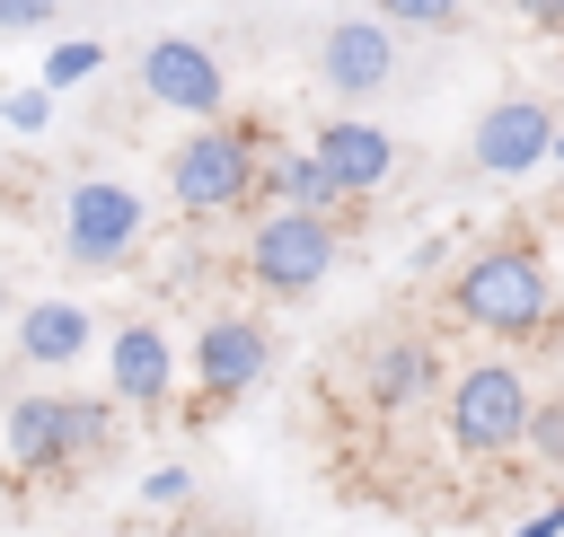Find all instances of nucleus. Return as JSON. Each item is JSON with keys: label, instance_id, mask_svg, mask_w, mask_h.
Returning <instances> with one entry per match:
<instances>
[{"label": "nucleus", "instance_id": "obj_6", "mask_svg": "<svg viewBox=\"0 0 564 537\" xmlns=\"http://www.w3.org/2000/svg\"><path fill=\"white\" fill-rule=\"evenodd\" d=\"M141 229H150V202H141L123 176H79V185L62 194V255H70L79 273H115V264L141 246Z\"/></svg>", "mask_w": 564, "mask_h": 537}, {"label": "nucleus", "instance_id": "obj_15", "mask_svg": "<svg viewBox=\"0 0 564 537\" xmlns=\"http://www.w3.org/2000/svg\"><path fill=\"white\" fill-rule=\"evenodd\" d=\"M423 387H432V352H423L414 335H397V343L370 352V405H379V414H405Z\"/></svg>", "mask_w": 564, "mask_h": 537}, {"label": "nucleus", "instance_id": "obj_19", "mask_svg": "<svg viewBox=\"0 0 564 537\" xmlns=\"http://www.w3.org/2000/svg\"><path fill=\"white\" fill-rule=\"evenodd\" d=\"M538 458H564V405H529V431H520Z\"/></svg>", "mask_w": 564, "mask_h": 537}, {"label": "nucleus", "instance_id": "obj_5", "mask_svg": "<svg viewBox=\"0 0 564 537\" xmlns=\"http://www.w3.org/2000/svg\"><path fill=\"white\" fill-rule=\"evenodd\" d=\"M335 264H344V238L326 211H264L247 229V282L264 299H308Z\"/></svg>", "mask_w": 564, "mask_h": 537}, {"label": "nucleus", "instance_id": "obj_22", "mask_svg": "<svg viewBox=\"0 0 564 537\" xmlns=\"http://www.w3.org/2000/svg\"><path fill=\"white\" fill-rule=\"evenodd\" d=\"M511 537H564V502H546V511H529Z\"/></svg>", "mask_w": 564, "mask_h": 537}, {"label": "nucleus", "instance_id": "obj_12", "mask_svg": "<svg viewBox=\"0 0 564 537\" xmlns=\"http://www.w3.org/2000/svg\"><path fill=\"white\" fill-rule=\"evenodd\" d=\"M176 387V352L159 326H115L106 335V396L115 405H159Z\"/></svg>", "mask_w": 564, "mask_h": 537}, {"label": "nucleus", "instance_id": "obj_7", "mask_svg": "<svg viewBox=\"0 0 564 537\" xmlns=\"http://www.w3.org/2000/svg\"><path fill=\"white\" fill-rule=\"evenodd\" d=\"M132 70H141V97L167 106V114H194V123L229 114V70H220V53L194 44V35H150Z\"/></svg>", "mask_w": 564, "mask_h": 537}, {"label": "nucleus", "instance_id": "obj_11", "mask_svg": "<svg viewBox=\"0 0 564 537\" xmlns=\"http://www.w3.org/2000/svg\"><path fill=\"white\" fill-rule=\"evenodd\" d=\"M317 167L335 176V194L352 202V194H379L388 185V167H397V141H388V123H361V114H335V123H317Z\"/></svg>", "mask_w": 564, "mask_h": 537}, {"label": "nucleus", "instance_id": "obj_1", "mask_svg": "<svg viewBox=\"0 0 564 537\" xmlns=\"http://www.w3.org/2000/svg\"><path fill=\"white\" fill-rule=\"evenodd\" d=\"M449 308H458V326H476V335H538L546 326V308H555V282H546V255L538 246H520V238H502V246H485V255H467V273L449 282Z\"/></svg>", "mask_w": 564, "mask_h": 537}, {"label": "nucleus", "instance_id": "obj_14", "mask_svg": "<svg viewBox=\"0 0 564 537\" xmlns=\"http://www.w3.org/2000/svg\"><path fill=\"white\" fill-rule=\"evenodd\" d=\"M88 335H97V317H88L79 299H35V308H18V352H26L35 370L79 361V352H88Z\"/></svg>", "mask_w": 564, "mask_h": 537}, {"label": "nucleus", "instance_id": "obj_16", "mask_svg": "<svg viewBox=\"0 0 564 537\" xmlns=\"http://www.w3.org/2000/svg\"><path fill=\"white\" fill-rule=\"evenodd\" d=\"M97 70H106V44H97V35H62V44L44 53V70H35V79L62 97V88H79V79H97Z\"/></svg>", "mask_w": 564, "mask_h": 537}, {"label": "nucleus", "instance_id": "obj_8", "mask_svg": "<svg viewBox=\"0 0 564 537\" xmlns=\"http://www.w3.org/2000/svg\"><path fill=\"white\" fill-rule=\"evenodd\" d=\"M317 79H326L344 106L379 97V88L397 79V26H388V18H335V26L317 35Z\"/></svg>", "mask_w": 564, "mask_h": 537}, {"label": "nucleus", "instance_id": "obj_18", "mask_svg": "<svg viewBox=\"0 0 564 537\" xmlns=\"http://www.w3.org/2000/svg\"><path fill=\"white\" fill-rule=\"evenodd\" d=\"M458 9L467 0H379L370 18H388V26H458Z\"/></svg>", "mask_w": 564, "mask_h": 537}, {"label": "nucleus", "instance_id": "obj_21", "mask_svg": "<svg viewBox=\"0 0 564 537\" xmlns=\"http://www.w3.org/2000/svg\"><path fill=\"white\" fill-rule=\"evenodd\" d=\"M185 493H194L185 467H150V475H141V502H185Z\"/></svg>", "mask_w": 564, "mask_h": 537}, {"label": "nucleus", "instance_id": "obj_10", "mask_svg": "<svg viewBox=\"0 0 564 537\" xmlns=\"http://www.w3.org/2000/svg\"><path fill=\"white\" fill-rule=\"evenodd\" d=\"M264 361H273V343H264L256 317H212V326L194 335V387H203V414H220L229 396H247V387L264 379Z\"/></svg>", "mask_w": 564, "mask_h": 537}, {"label": "nucleus", "instance_id": "obj_2", "mask_svg": "<svg viewBox=\"0 0 564 537\" xmlns=\"http://www.w3.org/2000/svg\"><path fill=\"white\" fill-rule=\"evenodd\" d=\"M256 158H264V132L256 123H194L176 150H167V194L176 211L194 220H220V211H247L256 202Z\"/></svg>", "mask_w": 564, "mask_h": 537}, {"label": "nucleus", "instance_id": "obj_9", "mask_svg": "<svg viewBox=\"0 0 564 537\" xmlns=\"http://www.w3.org/2000/svg\"><path fill=\"white\" fill-rule=\"evenodd\" d=\"M546 141H555V114L538 97H494L467 132V158H476V176H538Z\"/></svg>", "mask_w": 564, "mask_h": 537}, {"label": "nucleus", "instance_id": "obj_17", "mask_svg": "<svg viewBox=\"0 0 564 537\" xmlns=\"http://www.w3.org/2000/svg\"><path fill=\"white\" fill-rule=\"evenodd\" d=\"M0 123H9V132H26V141H35V132H44V123H53V88H44V79H35V88H9V97H0Z\"/></svg>", "mask_w": 564, "mask_h": 537}, {"label": "nucleus", "instance_id": "obj_13", "mask_svg": "<svg viewBox=\"0 0 564 537\" xmlns=\"http://www.w3.org/2000/svg\"><path fill=\"white\" fill-rule=\"evenodd\" d=\"M256 202H273V211H335L344 194H335V176L317 167V150L264 141V158H256Z\"/></svg>", "mask_w": 564, "mask_h": 537}, {"label": "nucleus", "instance_id": "obj_20", "mask_svg": "<svg viewBox=\"0 0 564 537\" xmlns=\"http://www.w3.org/2000/svg\"><path fill=\"white\" fill-rule=\"evenodd\" d=\"M53 9L62 0H0V35H35V26H53Z\"/></svg>", "mask_w": 564, "mask_h": 537}, {"label": "nucleus", "instance_id": "obj_25", "mask_svg": "<svg viewBox=\"0 0 564 537\" xmlns=\"http://www.w3.org/2000/svg\"><path fill=\"white\" fill-rule=\"evenodd\" d=\"M0 299H9V291H0Z\"/></svg>", "mask_w": 564, "mask_h": 537}, {"label": "nucleus", "instance_id": "obj_3", "mask_svg": "<svg viewBox=\"0 0 564 537\" xmlns=\"http://www.w3.org/2000/svg\"><path fill=\"white\" fill-rule=\"evenodd\" d=\"M529 379L511 370V361H467L449 387H441V440L458 449V458H502V449H520V431H529Z\"/></svg>", "mask_w": 564, "mask_h": 537}, {"label": "nucleus", "instance_id": "obj_23", "mask_svg": "<svg viewBox=\"0 0 564 537\" xmlns=\"http://www.w3.org/2000/svg\"><path fill=\"white\" fill-rule=\"evenodd\" d=\"M520 18H529L538 35H564V0H520Z\"/></svg>", "mask_w": 564, "mask_h": 537}, {"label": "nucleus", "instance_id": "obj_4", "mask_svg": "<svg viewBox=\"0 0 564 537\" xmlns=\"http://www.w3.org/2000/svg\"><path fill=\"white\" fill-rule=\"evenodd\" d=\"M115 449V405L106 396H18L9 405V458L26 475H62Z\"/></svg>", "mask_w": 564, "mask_h": 537}, {"label": "nucleus", "instance_id": "obj_24", "mask_svg": "<svg viewBox=\"0 0 564 537\" xmlns=\"http://www.w3.org/2000/svg\"><path fill=\"white\" fill-rule=\"evenodd\" d=\"M546 158H555V167H564V114H555V141H546Z\"/></svg>", "mask_w": 564, "mask_h": 537}]
</instances>
